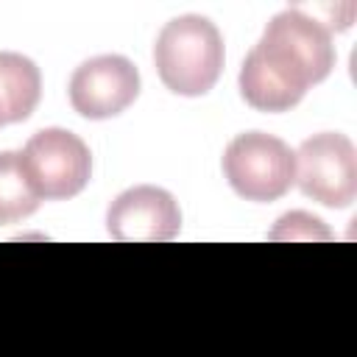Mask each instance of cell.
Wrapping results in <instances>:
<instances>
[{"mask_svg":"<svg viewBox=\"0 0 357 357\" xmlns=\"http://www.w3.org/2000/svg\"><path fill=\"white\" fill-rule=\"evenodd\" d=\"M332 67V31L296 6L271 17L262 39L243 59L237 86L257 112H290L310 86L329 78Z\"/></svg>","mask_w":357,"mask_h":357,"instance_id":"1","label":"cell"},{"mask_svg":"<svg viewBox=\"0 0 357 357\" xmlns=\"http://www.w3.org/2000/svg\"><path fill=\"white\" fill-rule=\"evenodd\" d=\"M223 36L201 14H181L170 20L153 45V64L162 84L173 95H206L223 70Z\"/></svg>","mask_w":357,"mask_h":357,"instance_id":"2","label":"cell"},{"mask_svg":"<svg viewBox=\"0 0 357 357\" xmlns=\"http://www.w3.org/2000/svg\"><path fill=\"white\" fill-rule=\"evenodd\" d=\"M223 176L229 187L245 201H279L296 184V153L273 134L245 131L226 145Z\"/></svg>","mask_w":357,"mask_h":357,"instance_id":"3","label":"cell"},{"mask_svg":"<svg viewBox=\"0 0 357 357\" xmlns=\"http://www.w3.org/2000/svg\"><path fill=\"white\" fill-rule=\"evenodd\" d=\"M22 167L42 201L75 198L92 176L86 142L67 128H42L20 151Z\"/></svg>","mask_w":357,"mask_h":357,"instance_id":"4","label":"cell"},{"mask_svg":"<svg viewBox=\"0 0 357 357\" xmlns=\"http://www.w3.org/2000/svg\"><path fill=\"white\" fill-rule=\"evenodd\" d=\"M293 153L296 184L307 198L332 209L351 206L357 198V151L346 134H312Z\"/></svg>","mask_w":357,"mask_h":357,"instance_id":"5","label":"cell"},{"mask_svg":"<svg viewBox=\"0 0 357 357\" xmlns=\"http://www.w3.org/2000/svg\"><path fill=\"white\" fill-rule=\"evenodd\" d=\"M139 95V70L131 59L106 53L86 59L70 78V106L89 120H109L126 112Z\"/></svg>","mask_w":357,"mask_h":357,"instance_id":"6","label":"cell"},{"mask_svg":"<svg viewBox=\"0 0 357 357\" xmlns=\"http://www.w3.org/2000/svg\"><path fill=\"white\" fill-rule=\"evenodd\" d=\"M106 226L120 243H167L181 229V209L167 190L139 184L112 201Z\"/></svg>","mask_w":357,"mask_h":357,"instance_id":"7","label":"cell"},{"mask_svg":"<svg viewBox=\"0 0 357 357\" xmlns=\"http://www.w3.org/2000/svg\"><path fill=\"white\" fill-rule=\"evenodd\" d=\"M42 98V73L33 59L0 50V123H22L33 114Z\"/></svg>","mask_w":357,"mask_h":357,"instance_id":"8","label":"cell"},{"mask_svg":"<svg viewBox=\"0 0 357 357\" xmlns=\"http://www.w3.org/2000/svg\"><path fill=\"white\" fill-rule=\"evenodd\" d=\"M42 198L36 195L20 151H0V226L20 223L39 209Z\"/></svg>","mask_w":357,"mask_h":357,"instance_id":"9","label":"cell"},{"mask_svg":"<svg viewBox=\"0 0 357 357\" xmlns=\"http://www.w3.org/2000/svg\"><path fill=\"white\" fill-rule=\"evenodd\" d=\"M329 240V231L324 229V223L307 212H290L284 218H279L276 229L271 231V240Z\"/></svg>","mask_w":357,"mask_h":357,"instance_id":"10","label":"cell"},{"mask_svg":"<svg viewBox=\"0 0 357 357\" xmlns=\"http://www.w3.org/2000/svg\"><path fill=\"white\" fill-rule=\"evenodd\" d=\"M0 126H3V123H0Z\"/></svg>","mask_w":357,"mask_h":357,"instance_id":"11","label":"cell"}]
</instances>
